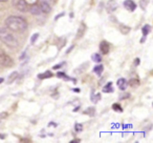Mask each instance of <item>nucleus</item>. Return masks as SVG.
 Masks as SVG:
<instances>
[{
    "mask_svg": "<svg viewBox=\"0 0 153 143\" xmlns=\"http://www.w3.org/2000/svg\"><path fill=\"white\" fill-rule=\"evenodd\" d=\"M5 25L12 32L22 33L27 28V22L24 18L19 16H9L5 19Z\"/></svg>",
    "mask_w": 153,
    "mask_h": 143,
    "instance_id": "nucleus-1",
    "label": "nucleus"
},
{
    "mask_svg": "<svg viewBox=\"0 0 153 143\" xmlns=\"http://www.w3.org/2000/svg\"><path fill=\"white\" fill-rule=\"evenodd\" d=\"M0 40L10 47H17L19 43L13 32L7 28H0Z\"/></svg>",
    "mask_w": 153,
    "mask_h": 143,
    "instance_id": "nucleus-2",
    "label": "nucleus"
},
{
    "mask_svg": "<svg viewBox=\"0 0 153 143\" xmlns=\"http://www.w3.org/2000/svg\"><path fill=\"white\" fill-rule=\"evenodd\" d=\"M0 64L2 66H5V67H11L14 65V60L4 52L0 51Z\"/></svg>",
    "mask_w": 153,
    "mask_h": 143,
    "instance_id": "nucleus-3",
    "label": "nucleus"
},
{
    "mask_svg": "<svg viewBox=\"0 0 153 143\" xmlns=\"http://www.w3.org/2000/svg\"><path fill=\"white\" fill-rule=\"evenodd\" d=\"M12 4H13L14 7H16L18 11L22 12V13H25V12L28 11V7L26 4L25 0H13Z\"/></svg>",
    "mask_w": 153,
    "mask_h": 143,
    "instance_id": "nucleus-4",
    "label": "nucleus"
},
{
    "mask_svg": "<svg viewBox=\"0 0 153 143\" xmlns=\"http://www.w3.org/2000/svg\"><path fill=\"white\" fill-rule=\"evenodd\" d=\"M100 51H101V53H102L103 55H107V54L109 53V51H110V44H109V43L107 42L106 40L101 41V43H100Z\"/></svg>",
    "mask_w": 153,
    "mask_h": 143,
    "instance_id": "nucleus-5",
    "label": "nucleus"
},
{
    "mask_svg": "<svg viewBox=\"0 0 153 143\" xmlns=\"http://www.w3.org/2000/svg\"><path fill=\"white\" fill-rule=\"evenodd\" d=\"M39 7H40V10H41V13H44V14H48V13H51V5H49L46 1H44V0L40 2Z\"/></svg>",
    "mask_w": 153,
    "mask_h": 143,
    "instance_id": "nucleus-6",
    "label": "nucleus"
},
{
    "mask_svg": "<svg viewBox=\"0 0 153 143\" xmlns=\"http://www.w3.org/2000/svg\"><path fill=\"white\" fill-rule=\"evenodd\" d=\"M86 33V24L84 23V22H81V24H80L79 28H78V32H76V39H81L82 37L85 35Z\"/></svg>",
    "mask_w": 153,
    "mask_h": 143,
    "instance_id": "nucleus-7",
    "label": "nucleus"
},
{
    "mask_svg": "<svg viewBox=\"0 0 153 143\" xmlns=\"http://www.w3.org/2000/svg\"><path fill=\"white\" fill-rule=\"evenodd\" d=\"M124 7H125L126 10H128V11H130V12H133L134 10L136 9V4L132 0H125V1H124Z\"/></svg>",
    "mask_w": 153,
    "mask_h": 143,
    "instance_id": "nucleus-8",
    "label": "nucleus"
},
{
    "mask_svg": "<svg viewBox=\"0 0 153 143\" xmlns=\"http://www.w3.org/2000/svg\"><path fill=\"white\" fill-rule=\"evenodd\" d=\"M117 7H119V4L115 2L114 0H109L108 2H107V4H106V9L108 10V12L117 11Z\"/></svg>",
    "mask_w": 153,
    "mask_h": 143,
    "instance_id": "nucleus-9",
    "label": "nucleus"
},
{
    "mask_svg": "<svg viewBox=\"0 0 153 143\" xmlns=\"http://www.w3.org/2000/svg\"><path fill=\"white\" fill-rule=\"evenodd\" d=\"M117 86H119V88L121 91H125L126 88H127V86H128V82H127V80H126L125 78H120V79L117 80Z\"/></svg>",
    "mask_w": 153,
    "mask_h": 143,
    "instance_id": "nucleus-10",
    "label": "nucleus"
},
{
    "mask_svg": "<svg viewBox=\"0 0 153 143\" xmlns=\"http://www.w3.org/2000/svg\"><path fill=\"white\" fill-rule=\"evenodd\" d=\"M88 65H89V62H84V63H82L80 66H78L76 67V70H74V74H81L83 73V72H85L88 67Z\"/></svg>",
    "mask_w": 153,
    "mask_h": 143,
    "instance_id": "nucleus-11",
    "label": "nucleus"
},
{
    "mask_svg": "<svg viewBox=\"0 0 153 143\" xmlns=\"http://www.w3.org/2000/svg\"><path fill=\"white\" fill-rule=\"evenodd\" d=\"M28 11H30V14H33V15H40L41 14L40 7H39V5H37V4H33L30 7H28Z\"/></svg>",
    "mask_w": 153,
    "mask_h": 143,
    "instance_id": "nucleus-12",
    "label": "nucleus"
},
{
    "mask_svg": "<svg viewBox=\"0 0 153 143\" xmlns=\"http://www.w3.org/2000/svg\"><path fill=\"white\" fill-rule=\"evenodd\" d=\"M18 76H19L18 72H13V73L9 76V78H7V83H13V82L18 78Z\"/></svg>",
    "mask_w": 153,
    "mask_h": 143,
    "instance_id": "nucleus-13",
    "label": "nucleus"
},
{
    "mask_svg": "<svg viewBox=\"0 0 153 143\" xmlns=\"http://www.w3.org/2000/svg\"><path fill=\"white\" fill-rule=\"evenodd\" d=\"M119 28H120V31H121V33L123 35H127L128 33L130 32V28L129 26H127V25H125V24H120V26H119Z\"/></svg>",
    "mask_w": 153,
    "mask_h": 143,
    "instance_id": "nucleus-14",
    "label": "nucleus"
},
{
    "mask_svg": "<svg viewBox=\"0 0 153 143\" xmlns=\"http://www.w3.org/2000/svg\"><path fill=\"white\" fill-rule=\"evenodd\" d=\"M38 77L40 78V79H46V78L53 77V73H51V70H46L45 73H43V74H39Z\"/></svg>",
    "mask_w": 153,
    "mask_h": 143,
    "instance_id": "nucleus-15",
    "label": "nucleus"
},
{
    "mask_svg": "<svg viewBox=\"0 0 153 143\" xmlns=\"http://www.w3.org/2000/svg\"><path fill=\"white\" fill-rule=\"evenodd\" d=\"M103 70H104V66H103L102 64H99V65L94 66V73H96L97 75L100 76L101 74L103 73Z\"/></svg>",
    "mask_w": 153,
    "mask_h": 143,
    "instance_id": "nucleus-16",
    "label": "nucleus"
},
{
    "mask_svg": "<svg viewBox=\"0 0 153 143\" xmlns=\"http://www.w3.org/2000/svg\"><path fill=\"white\" fill-rule=\"evenodd\" d=\"M103 92L104 93H111L113 92V88H112V83L111 82H108L106 85L103 88Z\"/></svg>",
    "mask_w": 153,
    "mask_h": 143,
    "instance_id": "nucleus-17",
    "label": "nucleus"
},
{
    "mask_svg": "<svg viewBox=\"0 0 153 143\" xmlns=\"http://www.w3.org/2000/svg\"><path fill=\"white\" fill-rule=\"evenodd\" d=\"M84 114H85V115L90 116V117H92V116H94V114H96V109H94V107H88L87 109H85Z\"/></svg>",
    "mask_w": 153,
    "mask_h": 143,
    "instance_id": "nucleus-18",
    "label": "nucleus"
},
{
    "mask_svg": "<svg viewBox=\"0 0 153 143\" xmlns=\"http://www.w3.org/2000/svg\"><path fill=\"white\" fill-rule=\"evenodd\" d=\"M128 84H129L130 86H132V88H137V86L140 85V80H137V79H131V80H129Z\"/></svg>",
    "mask_w": 153,
    "mask_h": 143,
    "instance_id": "nucleus-19",
    "label": "nucleus"
},
{
    "mask_svg": "<svg viewBox=\"0 0 153 143\" xmlns=\"http://www.w3.org/2000/svg\"><path fill=\"white\" fill-rule=\"evenodd\" d=\"M91 59L94 60V62H98V63H100V62L102 61V57H101V55L98 53L94 54V55L91 56Z\"/></svg>",
    "mask_w": 153,
    "mask_h": 143,
    "instance_id": "nucleus-20",
    "label": "nucleus"
},
{
    "mask_svg": "<svg viewBox=\"0 0 153 143\" xmlns=\"http://www.w3.org/2000/svg\"><path fill=\"white\" fill-rule=\"evenodd\" d=\"M151 30V26L149 25V24H146V25H144V28H143V35L144 36H147V35L149 34V32H150Z\"/></svg>",
    "mask_w": 153,
    "mask_h": 143,
    "instance_id": "nucleus-21",
    "label": "nucleus"
},
{
    "mask_svg": "<svg viewBox=\"0 0 153 143\" xmlns=\"http://www.w3.org/2000/svg\"><path fill=\"white\" fill-rule=\"evenodd\" d=\"M112 109H113V111L117 112V113H122V112H123V109H122V106L119 103H114V104L112 105Z\"/></svg>",
    "mask_w": 153,
    "mask_h": 143,
    "instance_id": "nucleus-22",
    "label": "nucleus"
},
{
    "mask_svg": "<svg viewBox=\"0 0 153 143\" xmlns=\"http://www.w3.org/2000/svg\"><path fill=\"white\" fill-rule=\"evenodd\" d=\"M148 3H149V0H140V7H142L143 10H146Z\"/></svg>",
    "mask_w": 153,
    "mask_h": 143,
    "instance_id": "nucleus-23",
    "label": "nucleus"
},
{
    "mask_svg": "<svg viewBox=\"0 0 153 143\" xmlns=\"http://www.w3.org/2000/svg\"><path fill=\"white\" fill-rule=\"evenodd\" d=\"M74 130H76V132L80 133L83 130V125H82L81 123H76V125H74Z\"/></svg>",
    "mask_w": 153,
    "mask_h": 143,
    "instance_id": "nucleus-24",
    "label": "nucleus"
},
{
    "mask_svg": "<svg viewBox=\"0 0 153 143\" xmlns=\"http://www.w3.org/2000/svg\"><path fill=\"white\" fill-rule=\"evenodd\" d=\"M38 37H39V34H38V33H36V34L33 35L32 38H30V43H32V44H34V43L37 41V39H38Z\"/></svg>",
    "mask_w": 153,
    "mask_h": 143,
    "instance_id": "nucleus-25",
    "label": "nucleus"
},
{
    "mask_svg": "<svg viewBox=\"0 0 153 143\" xmlns=\"http://www.w3.org/2000/svg\"><path fill=\"white\" fill-rule=\"evenodd\" d=\"M7 116H9V114H7V112H3V113L0 114V120L5 119V118H7Z\"/></svg>",
    "mask_w": 153,
    "mask_h": 143,
    "instance_id": "nucleus-26",
    "label": "nucleus"
},
{
    "mask_svg": "<svg viewBox=\"0 0 153 143\" xmlns=\"http://www.w3.org/2000/svg\"><path fill=\"white\" fill-rule=\"evenodd\" d=\"M63 64H64V62H62V63H59V64H57V65H55L53 66V70H59L60 67H62V66H63Z\"/></svg>",
    "mask_w": 153,
    "mask_h": 143,
    "instance_id": "nucleus-27",
    "label": "nucleus"
},
{
    "mask_svg": "<svg viewBox=\"0 0 153 143\" xmlns=\"http://www.w3.org/2000/svg\"><path fill=\"white\" fill-rule=\"evenodd\" d=\"M57 76H58L59 78H64V77H66L65 74H64V73H61V72H59V73L57 74Z\"/></svg>",
    "mask_w": 153,
    "mask_h": 143,
    "instance_id": "nucleus-28",
    "label": "nucleus"
},
{
    "mask_svg": "<svg viewBox=\"0 0 153 143\" xmlns=\"http://www.w3.org/2000/svg\"><path fill=\"white\" fill-rule=\"evenodd\" d=\"M138 64H140V59L136 58V59H134V65H138Z\"/></svg>",
    "mask_w": 153,
    "mask_h": 143,
    "instance_id": "nucleus-29",
    "label": "nucleus"
},
{
    "mask_svg": "<svg viewBox=\"0 0 153 143\" xmlns=\"http://www.w3.org/2000/svg\"><path fill=\"white\" fill-rule=\"evenodd\" d=\"M4 138H5V135L0 134V139H4Z\"/></svg>",
    "mask_w": 153,
    "mask_h": 143,
    "instance_id": "nucleus-30",
    "label": "nucleus"
},
{
    "mask_svg": "<svg viewBox=\"0 0 153 143\" xmlns=\"http://www.w3.org/2000/svg\"><path fill=\"white\" fill-rule=\"evenodd\" d=\"M74 92H78V93H79L80 92V88H74Z\"/></svg>",
    "mask_w": 153,
    "mask_h": 143,
    "instance_id": "nucleus-31",
    "label": "nucleus"
},
{
    "mask_svg": "<svg viewBox=\"0 0 153 143\" xmlns=\"http://www.w3.org/2000/svg\"><path fill=\"white\" fill-rule=\"evenodd\" d=\"M3 81H4V79H3V78H0V83H2Z\"/></svg>",
    "mask_w": 153,
    "mask_h": 143,
    "instance_id": "nucleus-32",
    "label": "nucleus"
},
{
    "mask_svg": "<svg viewBox=\"0 0 153 143\" xmlns=\"http://www.w3.org/2000/svg\"><path fill=\"white\" fill-rule=\"evenodd\" d=\"M79 141H80V140H72V141H71V143H74V142H79Z\"/></svg>",
    "mask_w": 153,
    "mask_h": 143,
    "instance_id": "nucleus-33",
    "label": "nucleus"
},
{
    "mask_svg": "<svg viewBox=\"0 0 153 143\" xmlns=\"http://www.w3.org/2000/svg\"><path fill=\"white\" fill-rule=\"evenodd\" d=\"M7 0H0V2H7Z\"/></svg>",
    "mask_w": 153,
    "mask_h": 143,
    "instance_id": "nucleus-34",
    "label": "nucleus"
},
{
    "mask_svg": "<svg viewBox=\"0 0 153 143\" xmlns=\"http://www.w3.org/2000/svg\"><path fill=\"white\" fill-rule=\"evenodd\" d=\"M53 1H56V0H53Z\"/></svg>",
    "mask_w": 153,
    "mask_h": 143,
    "instance_id": "nucleus-35",
    "label": "nucleus"
}]
</instances>
